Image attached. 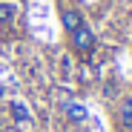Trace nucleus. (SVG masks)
<instances>
[{"label":"nucleus","instance_id":"1","mask_svg":"<svg viewBox=\"0 0 132 132\" xmlns=\"http://www.w3.org/2000/svg\"><path fill=\"white\" fill-rule=\"evenodd\" d=\"M95 32L89 29V26H78L75 32H69V49L75 52V55H80V57H86V55H92L95 52Z\"/></svg>","mask_w":132,"mask_h":132},{"label":"nucleus","instance_id":"2","mask_svg":"<svg viewBox=\"0 0 132 132\" xmlns=\"http://www.w3.org/2000/svg\"><path fill=\"white\" fill-rule=\"evenodd\" d=\"M60 109H63L66 121L75 123V126H80V123L89 121V109H86V103H80V101H63V103H60Z\"/></svg>","mask_w":132,"mask_h":132},{"label":"nucleus","instance_id":"3","mask_svg":"<svg viewBox=\"0 0 132 132\" xmlns=\"http://www.w3.org/2000/svg\"><path fill=\"white\" fill-rule=\"evenodd\" d=\"M115 123L121 132H132V95H123L115 109Z\"/></svg>","mask_w":132,"mask_h":132},{"label":"nucleus","instance_id":"4","mask_svg":"<svg viewBox=\"0 0 132 132\" xmlns=\"http://www.w3.org/2000/svg\"><path fill=\"white\" fill-rule=\"evenodd\" d=\"M9 115H12L14 126H29V123H35L32 109H29L23 101H20V98H12V101H9Z\"/></svg>","mask_w":132,"mask_h":132},{"label":"nucleus","instance_id":"5","mask_svg":"<svg viewBox=\"0 0 132 132\" xmlns=\"http://www.w3.org/2000/svg\"><path fill=\"white\" fill-rule=\"evenodd\" d=\"M86 20H83V12L78 9V6H63L60 9V26H63V32L69 35V32H75L78 26H83Z\"/></svg>","mask_w":132,"mask_h":132},{"label":"nucleus","instance_id":"6","mask_svg":"<svg viewBox=\"0 0 132 132\" xmlns=\"http://www.w3.org/2000/svg\"><path fill=\"white\" fill-rule=\"evenodd\" d=\"M17 14H20V3L17 0H0V26L14 23Z\"/></svg>","mask_w":132,"mask_h":132},{"label":"nucleus","instance_id":"7","mask_svg":"<svg viewBox=\"0 0 132 132\" xmlns=\"http://www.w3.org/2000/svg\"><path fill=\"white\" fill-rule=\"evenodd\" d=\"M60 75H63V78H72V57H69V55L60 57Z\"/></svg>","mask_w":132,"mask_h":132},{"label":"nucleus","instance_id":"8","mask_svg":"<svg viewBox=\"0 0 132 132\" xmlns=\"http://www.w3.org/2000/svg\"><path fill=\"white\" fill-rule=\"evenodd\" d=\"M3 98H6V86L0 83V101H3Z\"/></svg>","mask_w":132,"mask_h":132},{"label":"nucleus","instance_id":"9","mask_svg":"<svg viewBox=\"0 0 132 132\" xmlns=\"http://www.w3.org/2000/svg\"><path fill=\"white\" fill-rule=\"evenodd\" d=\"M72 132H80V129H72Z\"/></svg>","mask_w":132,"mask_h":132}]
</instances>
